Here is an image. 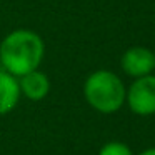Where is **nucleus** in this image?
Segmentation results:
<instances>
[{"label":"nucleus","mask_w":155,"mask_h":155,"mask_svg":"<svg viewBox=\"0 0 155 155\" xmlns=\"http://www.w3.org/2000/svg\"><path fill=\"white\" fill-rule=\"evenodd\" d=\"M98 155H135L132 152V148L128 147L127 143L118 140H110L105 145H102L100 150H98Z\"/></svg>","instance_id":"obj_7"},{"label":"nucleus","mask_w":155,"mask_h":155,"mask_svg":"<svg viewBox=\"0 0 155 155\" xmlns=\"http://www.w3.org/2000/svg\"><path fill=\"white\" fill-rule=\"evenodd\" d=\"M125 104L138 117L155 114V75L134 78L125 92Z\"/></svg>","instance_id":"obj_3"},{"label":"nucleus","mask_w":155,"mask_h":155,"mask_svg":"<svg viewBox=\"0 0 155 155\" xmlns=\"http://www.w3.org/2000/svg\"><path fill=\"white\" fill-rule=\"evenodd\" d=\"M20 97L22 94L18 87V78L2 68L0 70V117L15 110L20 102Z\"/></svg>","instance_id":"obj_6"},{"label":"nucleus","mask_w":155,"mask_h":155,"mask_svg":"<svg viewBox=\"0 0 155 155\" xmlns=\"http://www.w3.org/2000/svg\"><path fill=\"white\" fill-rule=\"evenodd\" d=\"M120 67L132 78L152 75L155 70V54L147 47H130L122 55Z\"/></svg>","instance_id":"obj_4"},{"label":"nucleus","mask_w":155,"mask_h":155,"mask_svg":"<svg viewBox=\"0 0 155 155\" xmlns=\"http://www.w3.org/2000/svg\"><path fill=\"white\" fill-rule=\"evenodd\" d=\"M137 155H155V147H148V148L142 150L140 153H137Z\"/></svg>","instance_id":"obj_8"},{"label":"nucleus","mask_w":155,"mask_h":155,"mask_svg":"<svg viewBox=\"0 0 155 155\" xmlns=\"http://www.w3.org/2000/svg\"><path fill=\"white\" fill-rule=\"evenodd\" d=\"M44 40L30 28H15L0 42V65L17 78L37 70L44 62Z\"/></svg>","instance_id":"obj_1"},{"label":"nucleus","mask_w":155,"mask_h":155,"mask_svg":"<svg viewBox=\"0 0 155 155\" xmlns=\"http://www.w3.org/2000/svg\"><path fill=\"white\" fill-rule=\"evenodd\" d=\"M127 87L122 78L110 70H95L85 78L84 97L87 104L98 114L110 115L118 112L125 105Z\"/></svg>","instance_id":"obj_2"},{"label":"nucleus","mask_w":155,"mask_h":155,"mask_svg":"<svg viewBox=\"0 0 155 155\" xmlns=\"http://www.w3.org/2000/svg\"><path fill=\"white\" fill-rule=\"evenodd\" d=\"M18 87H20L22 97L32 102H40L50 92V80L45 72L37 68V70H32L18 77Z\"/></svg>","instance_id":"obj_5"}]
</instances>
